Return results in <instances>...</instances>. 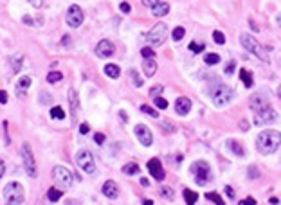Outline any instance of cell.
Instances as JSON below:
<instances>
[{"mask_svg":"<svg viewBox=\"0 0 281 205\" xmlns=\"http://www.w3.org/2000/svg\"><path fill=\"white\" fill-rule=\"evenodd\" d=\"M27 2H31L34 7H42L43 5V0H27Z\"/></svg>","mask_w":281,"mask_h":205,"instance_id":"52","label":"cell"},{"mask_svg":"<svg viewBox=\"0 0 281 205\" xmlns=\"http://www.w3.org/2000/svg\"><path fill=\"white\" fill-rule=\"evenodd\" d=\"M69 102H70V112L72 115H78V108H80V101H78V92L76 89H69Z\"/></svg>","mask_w":281,"mask_h":205,"instance_id":"19","label":"cell"},{"mask_svg":"<svg viewBox=\"0 0 281 205\" xmlns=\"http://www.w3.org/2000/svg\"><path fill=\"white\" fill-rule=\"evenodd\" d=\"M233 98H234V90L231 87H227V85L218 83L215 89L211 90V99H213V102H215L216 106H224V104L233 101Z\"/></svg>","mask_w":281,"mask_h":205,"instance_id":"4","label":"cell"},{"mask_svg":"<svg viewBox=\"0 0 281 205\" xmlns=\"http://www.w3.org/2000/svg\"><path fill=\"white\" fill-rule=\"evenodd\" d=\"M225 193H227V196H229V198H234V191H233V187H231V186H225Z\"/></svg>","mask_w":281,"mask_h":205,"instance_id":"53","label":"cell"},{"mask_svg":"<svg viewBox=\"0 0 281 205\" xmlns=\"http://www.w3.org/2000/svg\"><path fill=\"white\" fill-rule=\"evenodd\" d=\"M204 49H206V45H204L202 42H191L189 43V51L191 52H202Z\"/></svg>","mask_w":281,"mask_h":205,"instance_id":"34","label":"cell"},{"mask_svg":"<svg viewBox=\"0 0 281 205\" xmlns=\"http://www.w3.org/2000/svg\"><path fill=\"white\" fill-rule=\"evenodd\" d=\"M148 171H150V175L155 178V180H159V182H162L164 180V169H162V164H160L159 159H151L148 160Z\"/></svg>","mask_w":281,"mask_h":205,"instance_id":"15","label":"cell"},{"mask_svg":"<svg viewBox=\"0 0 281 205\" xmlns=\"http://www.w3.org/2000/svg\"><path fill=\"white\" fill-rule=\"evenodd\" d=\"M22 159H23V168L27 171V175L31 178H36L38 177V169H36V160H34V155H33V149L27 142H23L22 144Z\"/></svg>","mask_w":281,"mask_h":205,"instance_id":"8","label":"cell"},{"mask_svg":"<svg viewBox=\"0 0 281 205\" xmlns=\"http://www.w3.org/2000/svg\"><path fill=\"white\" fill-rule=\"evenodd\" d=\"M61 78H63V74H61V72H58V70H52V72H49V74H47V83H58V81H61Z\"/></svg>","mask_w":281,"mask_h":205,"instance_id":"27","label":"cell"},{"mask_svg":"<svg viewBox=\"0 0 281 205\" xmlns=\"http://www.w3.org/2000/svg\"><path fill=\"white\" fill-rule=\"evenodd\" d=\"M238 205H256V200L254 198H245V200H240Z\"/></svg>","mask_w":281,"mask_h":205,"instance_id":"48","label":"cell"},{"mask_svg":"<svg viewBox=\"0 0 281 205\" xmlns=\"http://www.w3.org/2000/svg\"><path fill=\"white\" fill-rule=\"evenodd\" d=\"M61 196H63V193H61L60 189H52V187H51V189L47 191V198H49L51 202H58Z\"/></svg>","mask_w":281,"mask_h":205,"instance_id":"28","label":"cell"},{"mask_svg":"<svg viewBox=\"0 0 281 205\" xmlns=\"http://www.w3.org/2000/svg\"><path fill=\"white\" fill-rule=\"evenodd\" d=\"M278 113L272 110V108H267V110H262V112H256V117H254V124L256 126H263L269 124V122L276 121Z\"/></svg>","mask_w":281,"mask_h":205,"instance_id":"13","label":"cell"},{"mask_svg":"<svg viewBox=\"0 0 281 205\" xmlns=\"http://www.w3.org/2000/svg\"><path fill=\"white\" fill-rule=\"evenodd\" d=\"M4 162H2V160H0V178H2V175H4Z\"/></svg>","mask_w":281,"mask_h":205,"instance_id":"55","label":"cell"},{"mask_svg":"<svg viewBox=\"0 0 281 205\" xmlns=\"http://www.w3.org/2000/svg\"><path fill=\"white\" fill-rule=\"evenodd\" d=\"M162 92H164L162 85H155V87H151L150 96H151V98H160V94H162Z\"/></svg>","mask_w":281,"mask_h":205,"instance_id":"38","label":"cell"},{"mask_svg":"<svg viewBox=\"0 0 281 205\" xmlns=\"http://www.w3.org/2000/svg\"><path fill=\"white\" fill-rule=\"evenodd\" d=\"M160 195L164 196V198H168V200H173V189H171V187H162V189H160Z\"/></svg>","mask_w":281,"mask_h":205,"instance_id":"42","label":"cell"},{"mask_svg":"<svg viewBox=\"0 0 281 205\" xmlns=\"http://www.w3.org/2000/svg\"><path fill=\"white\" fill-rule=\"evenodd\" d=\"M251 27H253V29H254V31H258V25H256V23H254V22H253V20H251Z\"/></svg>","mask_w":281,"mask_h":205,"instance_id":"60","label":"cell"},{"mask_svg":"<svg viewBox=\"0 0 281 205\" xmlns=\"http://www.w3.org/2000/svg\"><path fill=\"white\" fill-rule=\"evenodd\" d=\"M51 117H52V119H63V117H65V112H63V108L52 106V108H51Z\"/></svg>","mask_w":281,"mask_h":205,"instance_id":"32","label":"cell"},{"mask_svg":"<svg viewBox=\"0 0 281 205\" xmlns=\"http://www.w3.org/2000/svg\"><path fill=\"white\" fill-rule=\"evenodd\" d=\"M61 42H63V45H65V43L70 42V38H69V36H63V40H61Z\"/></svg>","mask_w":281,"mask_h":205,"instance_id":"58","label":"cell"},{"mask_svg":"<svg viewBox=\"0 0 281 205\" xmlns=\"http://www.w3.org/2000/svg\"><path fill=\"white\" fill-rule=\"evenodd\" d=\"M269 202H271L272 205H278V204H280V200H278V198H271Z\"/></svg>","mask_w":281,"mask_h":205,"instance_id":"56","label":"cell"},{"mask_svg":"<svg viewBox=\"0 0 281 205\" xmlns=\"http://www.w3.org/2000/svg\"><path fill=\"white\" fill-rule=\"evenodd\" d=\"M213 40H215L218 45H224V43H225V34L222 33V31H215V33H213Z\"/></svg>","mask_w":281,"mask_h":205,"instance_id":"37","label":"cell"},{"mask_svg":"<svg viewBox=\"0 0 281 205\" xmlns=\"http://www.w3.org/2000/svg\"><path fill=\"white\" fill-rule=\"evenodd\" d=\"M101 191H103V195L107 196V198L116 200L117 196H119V186H117L114 180H107V182L103 184V187H101Z\"/></svg>","mask_w":281,"mask_h":205,"instance_id":"16","label":"cell"},{"mask_svg":"<svg viewBox=\"0 0 281 205\" xmlns=\"http://www.w3.org/2000/svg\"><path fill=\"white\" fill-rule=\"evenodd\" d=\"M251 108H253L254 112H262V110H267L271 108V101L265 94H254L253 98H251Z\"/></svg>","mask_w":281,"mask_h":205,"instance_id":"12","label":"cell"},{"mask_svg":"<svg viewBox=\"0 0 281 205\" xmlns=\"http://www.w3.org/2000/svg\"><path fill=\"white\" fill-rule=\"evenodd\" d=\"M184 198H186V204L187 205H195L198 200V195L191 189H184Z\"/></svg>","mask_w":281,"mask_h":205,"instance_id":"26","label":"cell"},{"mask_svg":"<svg viewBox=\"0 0 281 205\" xmlns=\"http://www.w3.org/2000/svg\"><path fill=\"white\" fill-rule=\"evenodd\" d=\"M191 175L198 186H207L211 182V178H213L209 164L204 162V160H197V162L191 164Z\"/></svg>","mask_w":281,"mask_h":205,"instance_id":"3","label":"cell"},{"mask_svg":"<svg viewBox=\"0 0 281 205\" xmlns=\"http://www.w3.org/2000/svg\"><path fill=\"white\" fill-rule=\"evenodd\" d=\"M4 198L7 204L20 205L23 204V187L18 182H9L4 187Z\"/></svg>","mask_w":281,"mask_h":205,"instance_id":"5","label":"cell"},{"mask_svg":"<svg viewBox=\"0 0 281 205\" xmlns=\"http://www.w3.org/2000/svg\"><path fill=\"white\" fill-rule=\"evenodd\" d=\"M130 76H132V80H134V85H136V87H142V78L137 74L136 70H130Z\"/></svg>","mask_w":281,"mask_h":205,"instance_id":"43","label":"cell"},{"mask_svg":"<svg viewBox=\"0 0 281 205\" xmlns=\"http://www.w3.org/2000/svg\"><path fill=\"white\" fill-rule=\"evenodd\" d=\"M166 38H168V25L166 23H157V25H153V27L150 29V33L146 34V40H148V43L153 47H159L162 45L164 42H166Z\"/></svg>","mask_w":281,"mask_h":205,"instance_id":"6","label":"cell"},{"mask_svg":"<svg viewBox=\"0 0 281 205\" xmlns=\"http://www.w3.org/2000/svg\"><path fill=\"white\" fill-rule=\"evenodd\" d=\"M227 148H229L231 151L236 155V157H244V155H245V151H244V148H242V144H238V142H236V140H233V139L227 140Z\"/></svg>","mask_w":281,"mask_h":205,"instance_id":"22","label":"cell"},{"mask_svg":"<svg viewBox=\"0 0 281 205\" xmlns=\"http://www.w3.org/2000/svg\"><path fill=\"white\" fill-rule=\"evenodd\" d=\"M234 69H236V61H234V60H231V61H229V65L225 67V74H233V72H234Z\"/></svg>","mask_w":281,"mask_h":205,"instance_id":"44","label":"cell"},{"mask_svg":"<svg viewBox=\"0 0 281 205\" xmlns=\"http://www.w3.org/2000/svg\"><path fill=\"white\" fill-rule=\"evenodd\" d=\"M89 131H90L89 122H83V124H80V133H81V135H87Z\"/></svg>","mask_w":281,"mask_h":205,"instance_id":"45","label":"cell"},{"mask_svg":"<svg viewBox=\"0 0 281 205\" xmlns=\"http://www.w3.org/2000/svg\"><path fill=\"white\" fill-rule=\"evenodd\" d=\"M105 74H107L108 78H112V80H117L119 74H121V69L117 65H114V63H108V65H105Z\"/></svg>","mask_w":281,"mask_h":205,"instance_id":"21","label":"cell"},{"mask_svg":"<svg viewBox=\"0 0 281 205\" xmlns=\"http://www.w3.org/2000/svg\"><path fill=\"white\" fill-rule=\"evenodd\" d=\"M67 23H69L70 27H80L81 22H83V11L78 4H72L67 9V16H65Z\"/></svg>","mask_w":281,"mask_h":205,"instance_id":"10","label":"cell"},{"mask_svg":"<svg viewBox=\"0 0 281 205\" xmlns=\"http://www.w3.org/2000/svg\"><path fill=\"white\" fill-rule=\"evenodd\" d=\"M142 204H144V205H153V200H144Z\"/></svg>","mask_w":281,"mask_h":205,"instance_id":"59","label":"cell"},{"mask_svg":"<svg viewBox=\"0 0 281 205\" xmlns=\"http://www.w3.org/2000/svg\"><path fill=\"white\" fill-rule=\"evenodd\" d=\"M38 101L42 102V104H51V102H52V96H49V94L42 92L40 96H38Z\"/></svg>","mask_w":281,"mask_h":205,"instance_id":"39","label":"cell"},{"mask_svg":"<svg viewBox=\"0 0 281 205\" xmlns=\"http://www.w3.org/2000/svg\"><path fill=\"white\" fill-rule=\"evenodd\" d=\"M7 205H13V204H7Z\"/></svg>","mask_w":281,"mask_h":205,"instance_id":"61","label":"cell"},{"mask_svg":"<svg viewBox=\"0 0 281 205\" xmlns=\"http://www.w3.org/2000/svg\"><path fill=\"white\" fill-rule=\"evenodd\" d=\"M0 102H2V104L7 102V94H5L4 90H0Z\"/></svg>","mask_w":281,"mask_h":205,"instance_id":"51","label":"cell"},{"mask_svg":"<svg viewBox=\"0 0 281 205\" xmlns=\"http://www.w3.org/2000/svg\"><path fill=\"white\" fill-rule=\"evenodd\" d=\"M151 13H153V16H166L169 13V4L168 2H157L151 7Z\"/></svg>","mask_w":281,"mask_h":205,"instance_id":"20","label":"cell"},{"mask_svg":"<svg viewBox=\"0 0 281 205\" xmlns=\"http://www.w3.org/2000/svg\"><path fill=\"white\" fill-rule=\"evenodd\" d=\"M189 110H191V99L178 98L177 101H175V112H177L178 115H187Z\"/></svg>","mask_w":281,"mask_h":205,"instance_id":"17","label":"cell"},{"mask_svg":"<svg viewBox=\"0 0 281 205\" xmlns=\"http://www.w3.org/2000/svg\"><path fill=\"white\" fill-rule=\"evenodd\" d=\"M22 61H23V58L20 56V54H14V56L11 58V63H13L14 72H20V65H22Z\"/></svg>","mask_w":281,"mask_h":205,"instance_id":"33","label":"cell"},{"mask_svg":"<svg viewBox=\"0 0 281 205\" xmlns=\"http://www.w3.org/2000/svg\"><path fill=\"white\" fill-rule=\"evenodd\" d=\"M204 61H206L207 65H216V63H220V56L215 54V52H211V54H206V56H204Z\"/></svg>","mask_w":281,"mask_h":205,"instance_id":"29","label":"cell"},{"mask_svg":"<svg viewBox=\"0 0 281 205\" xmlns=\"http://www.w3.org/2000/svg\"><path fill=\"white\" fill-rule=\"evenodd\" d=\"M249 178H251V180L260 178V169H258L256 166H249Z\"/></svg>","mask_w":281,"mask_h":205,"instance_id":"41","label":"cell"},{"mask_svg":"<svg viewBox=\"0 0 281 205\" xmlns=\"http://www.w3.org/2000/svg\"><path fill=\"white\" fill-rule=\"evenodd\" d=\"M157 2H159V0H142V5H146V7H153L155 4H157Z\"/></svg>","mask_w":281,"mask_h":205,"instance_id":"50","label":"cell"},{"mask_svg":"<svg viewBox=\"0 0 281 205\" xmlns=\"http://www.w3.org/2000/svg\"><path fill=\"white\" fill-rule=\"evenodd\" d=\"M140 112L148 113V115H150V117H159V112H157L155 108L148 106V104H142V106H140Z\"/></svg>","mask_w":281,"mask_h":205,"instance_id":"35","label":"cell"},{"mask_svg":"<svg viewBox=\"0 0 281 205\" xmlns=\"http://www.w3.org/2000/svg\"><path fill=\"white\" fill-rule=\"evenodd\" d=\"M153 104L159 108V110H166V108H168V101L162 98H153Z\"/></svg>","mask_w":281,"mask_h":205,"instance_id":"36","label":"cell"},{"mask_svg":"<svg viewBox=\"0 0 281 205\" xmlns=\"http://www.w3.org/2000/svg\"><path fill=\"white\" fill-rule=\"evenodd\" d=\"M116 52V45H114L110 40H101V42L96 45V54L99 58H110Z\"/></svg>","mask_w":281,"mask_h":205,"instance_id":"14","label":"cell"},{"mask_svg":"<svg viewBox=\"0 0 281 205\" xmlns=\"http://www.w3.org/2000/svg\"><path fill=\"white\" fill-rule=\"evenodd\" d=\"M240 42H242V45L245 47V51L256 54L262 61L271 60V56H269V49H265L262 43H258L251 34H240Z\"/></svg>","mask_w":281,"mask_h":205,"instance_id":"2","label":"cell"},{"mask_svg":"<svg viewBox=\"0 0 281 205\" xmlns=\"http://www.w3.org/2000/svg\"><path fill=\"white\" fill-rule=\"evenodd\" d=\"M94 140H96L98 144H105V135L103 133H96V135H94Z\"/></svg>","mask_w":281,"mask_h":205,"instance_id":"49","label":"cell"},{"mask_svg":"<svg viewBox=\"0 0 281 205\" xmlns=\"http://www.w3.org/2000/svg\"><path fill=\"white\" fill-rule=\"evenodd\" d=\"M31 87V78L29 76H22L18 80V85H16V89H18V94H22V92H25V90Z\"/></svg>","mask_w":281,"mask_h":205,"instance_id":"24","label":"cell"},{"mask_svg":"<svg viewBox=\"0 0 281 205\" xmlns=\"http://www.w3.org/2000/svg\"><path fill=\"white\" fill-rule=\"evenodd\" d=\"M23 22H25V23H29V25H31V23H33V20L29 18V16H23Z\"/></svg>","mask_w":281,"mask_h":205,"instance_id":"57","label":"cell"},{"mask_svg":"<svg viewBox=\"0 0 281 205\" xmlns=\"http://www.w3.org/2000/svg\"><path fill=\"white\" fill-rule=\"evenodd\" d=\"M52 178H54V182L60 187L69 189V187L72 186V182H74V173L69 171V169L63 168V166H54V168H52Z\"/></svg>","mask_w":281,"mask_h":205,"instance_id":"7","label":"cell"},{"mask_svg":"<svg viewBox=\"0 0 281 205\" xmlns=\"http://www.w3.org/2000/svg\"><path fill=\"white\" fill-rule=\"evenodd\" d=\"M162 128L168 131V133H173V130H175V126L171 124V122H162Z\"/></svg>","mask_w":281,"mask_h":205,"instance_id":"46","label":"cell"},{"mask_svg":"<svg viewBox=\"0 0 281 205\" xmlns=\"http://www.w3.org/2000/svg\"><path fill=\"white\" fill-rule=\"evenodd\" d=\"M142 58H155V52H153V47H142V51H140Z\"/></svg>","mask_w":281,"mask_h":205,"instance_id":"40","label":"cell"},{"mask_svg":"<svg viewBox=\"0 0 281 205\" xmlns=\"http://www.w3.org/2000/svg\"><path fill=\"white\" fill-rule=\"evenodd\" d=\"M76 164L80 166L81 171L89 173V175L96 173V160H94L92 153L87 151V149H81V151L76 153Z\"/></svg>","mask_w":281,"mask_h":205,"instance_id":"9","label":"cell"},{"mask_svg":"<svg viewBox=\"0 0 281 205\" xmlns=\"http://www.w3.org/2000/svg\"><path fill=\"white\" fill-rule=\"evenodd\" d=\"M142 70H144V74L148 76V78H151V76L157 72V61H155V58H146V60L142 61Z\"/></svg>","mask_w":281,"mask_h":205,"instance_id":"18","label":"cell"},{"mask_svg":"<svg viewBox=\"0 0 281 205\" xmlns=\"http://www.w3.org/2000/svg\"><path fill=\"white\" fill-rule=\"evenodd\" d=\"M240 80L244 81L247 89H251V87H253V76H251V72H249V70L240 69Z\"/></svg>","mask_w":281,"mask_h":205,"instance_id":"25","label":"cell"},{"mask_svg":"<svg viewBox=\"0 0 281 205\" xmlns=\"http://www.w3.org/2000/svg\"><path fill=\"white\" fill-rule=\"evenodd\" d=\"M280 131L276 130H269V131H262L256 139V148L262 155H272L276 153L278 148H280Z\"/></svg>","mask_w":281,"mask_h":205,"instance_id":"1","label":"cell"},{"mask_svg":"<svg viewBox=\"0 0 281 205\" xmlns=\"http://www.w3.org/2000/svg\"><path fill=\"white\" fill-rule=\"evenodd\" d=\"M136 137L139 139V142L142 146H151V142H153V135H151L150 128H148L146 124L136 126Z\"/></svg>","mask_w":281,"mask_h":205,"instance_id":"11","label":"cell"},{"mask_svg":"<svg viewBox=\"0 0 281 205\" xmlns=\"http://www.w3.org/2000/svg\"><path fill=\"white\" fill-rule=\"evenodd\" d=\"M119 9L123 11V13H130V4H128V2H121V5H119Z\"/></svg>","mask_w":281,"mask_h":205,"instance_id":"47","label":"cell"},{"mask_svg":"<svg viewBox=\"0 0 281 205\" xmlns=\"http://www.w3.org/2000/svg\"><path fill=\"white\" fill-rule=\"evenodd\" d=\"M119 117H121V121H125V122L128 121V115H127V112H123V110H121V112H119Z\"/></svg>","mask_w":281,"mask_h":205,"instance_id":"54","label":"cell"},{"mask_svg":"<svg viewBox=\"0 0 281 205\" xmlns=\"http://www.w3.org/2000/svg\"><path fill=\"white\" fill-rule=\"evenodd\" d=\"M206 198L211 202H215L216 205H225V202L222 200V196L218 193H206Z\"/></svg>","mask_w":281,"mask_h":205,"instance_id":"31","label":"cell"},{"mask_svg":"<svg viewBox=\"0 0 281 205\" xmlns=\"http://www.w3.org/2000/svg\"><path fill=\"white\" fill-rule=\"evenodd\" d=\"M184 36H186V29L184 27H175L173 33H171V38H173L175 42H180Z\"/></svg>","mask_w":281,"mask_h":205,"instance_id":"30","label":"cell"},{"mask_svg":"<svg viewBox=\"0 0 281 205\" xmlns=\"http://www.w3.org/2000/svg\"><path fill=\"white\" fill-rule=\"evenodd\" d=\"M123 173L125 175H140V168H139V164H136V162H130V164H127L125 168H123Z\"/></svg>","mask_w":281,"mask_h":205,"instance_id":"23","label":"cell"}]
</instances>
